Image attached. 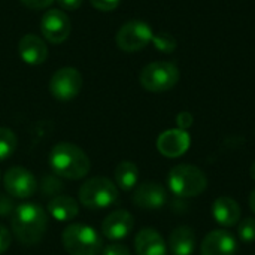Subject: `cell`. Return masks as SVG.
<instances>
[{
	"label": "cell",
	"mask_w": 255,
	"mask_h": 255,
	"mask_svg": "<svg viewBox=\"0 0 255 255\" xmlns=\"http://www.w3.org/2000/svg\"><path fill=\"white\" fill-rule=\"evenodd\" d=\"M12 232L24 245H36L45 236L48 227V214L37 203L18 205L12 214Z\"/></svg>",
	"instance_id": "6da1fadb"
},
{
	"label": "cell",
	"mask_w": 255,
	"mask_h": 255,
	"mask_svg": "<svg viewBox=\"0 0 255 255\" xmlns=\"http://www.w3.org/2000/svg\"><path fill=\"white\" fill-rule=\"evenodd\" d=\"M49 166L57 176L72 181L87 176L91 167L88 155L79 146L69 142L57 143L51 149Z\"/></svg>",
	"instance_id": "7a4b0ae2"
},
{
	"label": "cell",
	"mask_w": 255,
	"mask_h": 255,
	"mask_svg": "<svg viewBox=\"0 0 255 255\" xmlns=\"http://www.w3.org/2000/svg\"><path fill=\"white\" fill-rule=\"evenodd\" d=\"M63 247L69 255H99L103 250L100 235L87 224H70L61 235Z\"/></svg>",
	"instance_id": "3957f363"
},
{
	"label": "cell",
	"mask_w": 255,
	"mask_h": 255,
	"mask_svg": "<svg viewBox=\"0 0 255 255\" xmlns=\"http://www.w3.org/2000/svg\"><path fill=\"white\" fill-rule=\"evenodd\" d=\"M167 184L175 196L190 199V197L200 196L206 190L208 178L196 166L178 164L170 170L167 176Z\"/></svg>",
	"instance_id": "277c9868"
},
{
	"label": "cell",
	"mask_w": 255,
	"mask_h": 255,
	"mask_svg": "<svg viewBox=\"0 0 255 255\" xmlns=\"http://www.w3.org/2000/svg\"><path fill=\"white\" fill-rule=\"evenodd\" d=\"M78 196L88 209H106L118 202V188L108 178L96 176L81 185Z\"/></svg>",
	"instance_id": "5b68a950"
},
{
	"label": "cell",
	"mask_w": 255,
	"mask_h": 255,
	"mask_svg": "<svg viewBox=\"0 0 255 255\" xmlns=\"http://www.w3.org/2000/svg\"><path fill=\"white\" fill-rule=\"evenodd\" d=\"M139 79L145 90L151 93H163L178 84L179 70L173 63L155 61L143 67Z\"/></svg>",
	"instance_id": "8992f818"
},
{
	"label": "cell",
	"mask_w": 255,
	"mask_h": 255,
	"mask_svg": "<svg viewBox=\"0 0 255 255\" xmlns=\"http://www.w3.org/2000/svg\"><path fill=\"white\" fill-rule=\"evenodd\" d=\"M152 30L145 21L133 19L121 25V28L117 33L115 42L121 51L136 52L146 48L148 43L152 42Z\"/></svg>",
	"instance_id": "52a82bcc"
},
{
	"label": "cell",
	"mask_w": 255,
	"mask_h": 255,
	"mask_svg": "<svg viewBox=\"0 0 255 255\" xmlns=\"http://www.w3.org/2000/svg\"><path fill=\"white\" fill-rule=\"evenodd\" d=\"M82 82V75L78 69L61 67L52 75L49 81V91L57 100L69 102L81 93Z\"/></svg>",
	"instance_id": "ba28073f"
},
{
	"label": "cell",
	"mask_w": 255,
	"mask_h": 255,
	"mask_svg": "<svg viewBox=\"0 0 255 255\" xmlns=\"http://www.w3.org/2000/svg\"><path fill=\"white\" fill-rule=\"evenodd\" d=\"M6 193L13 199H30L37 190L34 175L25 167H10L3 178Z\"/></svg>",
	"instance_id": "9c48e42d"
},
{
	"label": "cell",
	"mask_w": 255,
	"mask_h": 255,
	"mask_svg": "<svg viewBox=\"0 0 255 255\" xmlns=\"http://www.w3.org/2000/svg\"><path fill=\"white\" fill-rule=\"evenodd\" d=\"M72 30L69 16L60 9H51L45 12L40 22V31L49 43L64 42Z\"/></svg>",
	"instance_id": "30bf717a"
},
{
	"label": "cell",
	"mask_w": 255,
	"mask_h": 255,
	"mask_svg": "<svg viewBox=\"0 0 255 255\" xmlns=\"http://www.w3.org/2000/svg\"><path fill=\"white\" fill-rule=\"evenodd\" d=\"M167 202L166 188L154 181H146L140 184L133 194V203L145 211H157L161 209Z\"/></svg>",
	"instance_id": "8fae6325"
},
{
	"label": "cell",
	"mask_w": 255,
	"mask_h": 255,
	"mask_svg": "<svg viewBox=\"0 0 255 255\" xmlns=\"http://www.w3.org/2000/svg\"><path fill=\"white\" fill-rule=\"evenodd\" d=\"M191 145L190 134L181 128H172L161 133L157 139V149L167 158H178L184 155Z\"/></svg>",
	"instance_id": "7c38bea8"
},
{
	"label": "cell",
	"mask_w": 255,
	"mask_h": 255,
	"mask_svg": "<svg viewBox=\"0 0 255 255\" xmlns=\"http://www.w3.org/2000/svg\"><path fill=\"white\" fill-rule=\"evenodd\" d=\"M134 227V218L128 211L118 209L111 212L102 223L103 235L111 241H120L130 235Z\"/></svg>",
	"instance_id": "4fadbf2b"
},
{
	"label": "cell",
	"mask_w": 255,
	"mask_h": 255,
	"mask_svg": "<svg viewBox=\"0 0 255 255\" xmlns=\"http://www.w3.org/2000/svg\"><path fill=\"white\" fill-rule=\"evenodd\" d=\"M238 248L235 236L227 230H212L200 245L202 255H235Z\"/></svg>",
	"instance_id": "5bb4252c"
},
{
	"label": "cell",
	"mask_w": 255,
	"mask_h": 255,
	"mask_svg": "<svg viewBox=\"0 0 255 255\" xmlns=\"http://www.w3.org/2000/svg\"><path fill=\"white\" fill-rule=\"evenodd\" d=\"M19 57L30 66H39L48 58V46L46 43L36 34H25L21 37L18 45Z\"/></svg>",
	"instance_id": "9a60e30c"
},
{
	"label": "cell",
	"mask_w": 255,
	"mask_h": 255,
	"mask_svg": "<svg viewBox=\"0 0 255 255\" xmlns=\"http://www.w3.org/2000/svg\"><path fill=\"white\" fill-rule=\"evenodd\" d=\"M134 248L137 255H166L167 253L166 242L155 229H142L134 239Z\"/></svg>",
	"instance_id": "2e32d148"
},
{
	"label": "cell",
	"mask_w": 255,
	"mask_h": 255,
	"mask_svg": "<svg viewBox=\"0 0 255 255\" xmlns=\"http://www.w3.org/2000/svg\"><path fill=\"white\" fill-rule=\"evenodd\" d=\"M212 215L223 227H232L241 220V206L232 197L221 196L212 205Z\"/></svg>",
	"instance_id": "e0dca14e"
},
{
	"label": "cell",
	"mask_w": 255,
	"mask_h": 255,
	"mask_svg": "<svg viewBox=\"0 0 255 255\" xmlns=\"http://www.w3.org/2000/svg\"><path fill=\"white\" fill-rule=\"evenodd\" d=\"M169 250L173 255H193L196 250V233L188 226L176 227L169 236Z\"/></svg>",
	"instance_id": "ac0fdd59"
},
{
	"label": "cell",
	"mask_w": 255,
	"mask_h": 255,
	"mask_svg": "<svg viewBox=\"0 0 255 255\" xmlns=\"http://www.w3.org/2000/svg\"><path fill=\"white\" fill-rule=\"evenodd\" d=\"M48 212L57 221H70L79 214V205L69 196H55L48 202Z\"/></svg>",
	"instance_id": "d6986e66"
},
{
	"label": "cell",
	"mask_w": 255,
	"mask_h": 255,
	"mask_svg": "<svg viewBox=\"0 0 255 255\" xmlns=\"http://www.w3.org/2000/svg\"><path fill=\"white\" fill-rule=\"evenodd\" d=\"M115 176V184L124 190V191H130L137 185L139 181V169L134 163L131 161H121L114 172Z\"/></svg>",
	"instance_id": "ffe728a7"
},
{
	"label": "cell",
	"mask_w": 255,
	"mask_h": 255,
	"mask_svg": "<svg viewBox=\"0 0 255 255\" xmlns=\"http://www.w3.org/2000/svg\"><path fill=\"white\" fill-rule=\"evenodd\" d=\"M16 145H18V140H16L15 133L6 127H0V163L6 161L7 158L13 155Z\"/></svg>",
	"instance_id": "44dd1931"
},
{
	"label": "cell",
	"mask_w": 255,
	"mask_h": 255,
	"mask_svg": "<svg viewBox=\"0 0 255 255\" xmlns=\"http://www.w3.org/2000/svg\"><path fill=\"white\" fill-rule=\"evenodd\" d=\"M238 235L239 239L244 244H253L255 241V218H245L238 226Z\"/></svg>",
	"instance_id": "7402d4cb"
},
{
	"label": "cell",
	"mask_w": 255,
	"mask_h": 255,
	"mask_svg": "<svg viewBox=\"0 0 255 255\" xmlns=\"http://www.w3.org/2000/svg\"><path fill=\"white\" fill-rule=\"evenodd\" d=\"M152 42L155 45V48L164 54H170L176 49V39L167 33H160V34H155L152 37Z\"/></svg>",
	"instance_id": "603a6c76"
},
{
	"label": "cell",
	"mask_w": 255,
	"mask_h": 255,
	"mask_svg": "<svg viewBox=\"0 0 255 255\" xmlns=\"http://www.w3.org/2000/svg\"><path fill=\"white\" fill-rule=\"evenodd\" d=\"M15 202L13 197H10L7 193L6 194H0V217H7L12 215L15 211Z\"/></svg>",
	"instance_id": "cb8c5ba5"
},
{
	"label": "cell",
	"mask_w": 255,
	"mask_h": 255,
	"mask_svg": "<svg viewBox=\"0 0 255 255\" xmlns=\"http://www.w3.org/2000/svg\"><path fill=\"white\" fill-rule=\"evenodd\" d=\"M121 0H90L91 6L100 12H111L118 7Z\"/></svg>",
	"instance_id": "d4e9b609"
},
{
	"label": "cell",
	"mask_w": 255,
	"mask_h": 255,
	"mask_svg": "<svg viewBox=\"0 0 255 255\" xmlns=\"http://www.w3.org/2000/svg\"><path fill=\"white\" fill-rule=\"evenodd\" d=\"M102 255H131V253L123 244H109L108 247H103Z\"/></svg>",
	"instance_id": "484cf974"
},
{
	"label": "cell",
	"mask_w": 255,
	"mask_h": 255,
	"mask_svg": "<svg viewBox=\"0 0 255 255\" xmlns=\"http://www.w3.org/2000/svg\"><path fill=\"white\" fill-rule=\"evenodd\" d=\"M194 123V118L190 112H179L178 117H176V124H178V128L181 130H185L190 128Z\"/></svg>",
	"instance_id": "4316f807"
},
{
	"label": "cell",
	"mask_w": 255,
	"mask_h": 255,
	"mask_svg": "<svg viewBox=\"0 0 255 255\" xmlns=\"http://www.w3.org/2000/svg\"><path fill=\"white\" fill-rule=\"evenodd\" d=\"M10 242H12V236H10V232L0 224V254H3L4 251L9 250L10 247Z\"/></svg>",
	"instance_id": "83f0119b"
},
{
	"label": "cell",
	"mask_w": 255,
	"mask_h": 255,
	"mask_svg": "<svg viewBox=\"0 0 255 255\" xmlns=\"http://www.w3.org/2000/svg\"><path fill=\"white\" fill-rule=\"evenodd\" d=\"M55 0H21V3H24L28 9H46L48 6H51Z\"/></svg>",
	"instance_id": "f1b7e54d"
},
{
	"label": "cell",
	"mask_w": 255,
	"mask_h": 255,
	"mask_svg": "<svg viewBox=\"0 0 255 255\" xmlns=\"http://www.w3.org/2000/svg\"><path fill=\"white\" fill-rule=\"evenodd\" d=\"M55 1L64 10H76V9L81 7V4H82L84 0H55Z\"/></svg>",
	"instance_id": "f546056e"
},
{
	"label": "cell",
	"mask_w": 255,
	"mask_h": 255,
	"mask_svg": "<svg viewBox=\"0 0 255 255\" xmlns=\"http://www.w3.org/2000/svg\"><path fill=\"white\" fill-rule=\"evenodd\" d=\"M250 208H251V211L255 214V190L251 193V196H250Z\"/></svg>",
	"instance_id": "4dcf8cb0"
},
{
	"label": "cell",
	"mask_w": 255,
	"mask_h": 255,
	"mask_svg": "<svg viewBox=\"0 0 255 255\" xmlns=\"http://www.w3.org/2000/svg\"><path fill=\"white\" fill-rule=\"evenodd\" d=\"M250 175H251V178L255 181V161L251 164V167H250Z\"/></svg>",
	"instance_id": "1f68e13d"
},
{
	"label": "cell",
	"mask_w": 255,
	"mask_h": 255,
	"mask_svg": "<svg viewBox=\"0 0 255 255\" xmlns=\"http://www.w3.org/2000/svg\"><path fill=\"white\" fill-rule=\"evenodd\" d=\"M0 179H1V175H0Z\"/></svg>",
	"instance_id": "d6a6232c"
}]
</instances>
